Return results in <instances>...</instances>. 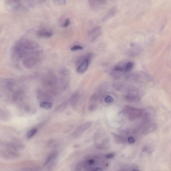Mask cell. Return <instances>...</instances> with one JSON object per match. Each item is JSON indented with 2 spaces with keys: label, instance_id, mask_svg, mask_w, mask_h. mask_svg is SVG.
<instances>
[{
  "label": "cell",
  "instance_id": "obj_1",
  "mask_svg": "<svg viewBox=\"0 0 171 171\" xmlns=\"http://www.w3.org/2000/svg\"><path fill=\"white\" fill-rule=\"evenodd\" d=\"M58 153L54 151L50 153L47 157L44 163V166L48 170H50L54 166L58 160Z\"/></svg>",
  "mask_w": 171,
  "mask_h": 171
},
{
  "label": "cell",
  "instance_id": "obj_2",
  "mask_svg": "<svg viewBox=\"0 0 171 171\" xmlns=\"http://www.w3.org/2000/svg\"><path fill=\"white\" fill-rule=\"evenodd\" d=\"M1 157L7 160H13L18 158L20 155L16 151L9 149H5L1 151Z\"/></svg>",
  "mask_w": 171,
  "mask_h": 171
},
{
  "label": "cell",
  "instance_id": "obj_3",
  "mask_svg": "<svg viewBox=\"0 0 171 171\" xmlns=\"http://www.w3.org/2000/svg\"><path fill=\"white\" fill-rule=\"evenodd\" d=\"M2 145L6 148L14 151H21L25 148L23 144L20 142H5L2 144Z\"/></svg>",
  "mask_w": 171,
  "mask_h": 171
},
{
  "label": "cell",
  "instance_id": "obj_4",
  "mask_svg": "<svg viewBox=\"0 0 171 171\" xmlns=\"http://www.w3.org/2000/svg\"><path fill=\"white\" fill-rule=\"evenodd\" d=\"M127 108L130 114L129 118L131 121H133L137 118H140L143 115V110L142 109L136 108L130 106L127 107Z\"/></svg>",
  "mask_w": 171,
  "mask_h": 171
},
{
  "label": "cell",
  "instance_id": "obj_5",
  "mask_svg": "<svg viewBox=\"0 0 171 171\" xmlns=\"http://www.w3.org/2000/svg\"><path fill=\"white\" fill-rule=\"evenodd\" d=\"M87 55V58L78 67L77 71L80 74H83L85 72L88 68L89 63L92 59L93 56L92 53H88Z\"/></svg>",
  "mask_w": 171,
  "mask_h": 171
},
{
  "label": "cell",
  "instance_id": "obj_6",
  "mask_svg": "<svg viewBox=\"0 0 171 171\" xmlns=\"http://www.w3.org/2000/svg\"><path fill=\"white\" fill-rule=\"evenodd\" d=\"M5 5L8 9L12 10H15L21 6L20 0H5Z\"/></svg>",
  "mask_w": 171,
  "mask_h": 171
},
{
  "label": "cell",
  "instance_id": "obj_7",
  "mask_svg": "<svg viewBox=\"0 0 171 171\" xmlns=\"http://www.w3.org/2000/svg\"><path fill=\"white\" fill-rule=\"evenodd\" d=\"M102 32V29L101 27L100 26L96 27L89 32V37L91 41H94L99 36Z\"/></svg>",
  "mask_w": 171,
  "mask_h": 171
},
{
  "label": "cell",
  "instance_id": "obj_8",
  "mask_svg": "<svg viewBox=\"0 0 171 171\" xmlns=\"http://www.w3.org/2000/svg\"><path fill=\"white\" fill-rule=\"evenodd\" d=\"M92 124L91 122L86 123V124L81 125L76 129L73 133H72V136L74 138H77L80 136L83 131H85Z\"/></svg>",
  "mask_w": 171,
  "mask_h": 171
},
{
  "label": "cell",
  "instance_id": "obj_9",
  "mask_svg": "<svg viewBox=\"0 0 171 171\" xmlns=\"http://www.w3.org/2000/svg\"><path fill=\"white\" fill-rule=\"evenodd\" d=\"M37 58L32 56L24 59L23 64L26 68L30 69L34 67L37 64Z\"/></svg>",
  "mask_w": 171,
  "mask_h": 171
},
{
  "label": "cell",
  "instance_id": "obj_10",
  "mask_svg": "<svg viewBox=\"0 0 171 171\" xmlns=\"http://www.w3.org/2000/svg\"><path fill=\"white\" fill-rule=\"evenodd\" d=\"M125 98L128 101H135L139 100L140 96L136 90H132L126 96Z\"/></svg>",
  "mask_w": 171,
  "mask_h": 171
},
{
  "label": "cell",
  "instance_id": "obj_11",
  "mask_svg": "<svg viewBox=\"0 0 171 171\" xmlns=\"http://www.w3.org/2000/svg\"><path fill=\"white\" fill-rule=\"evenodd\" d=\"M154 115V110L152 109H148L143 115V121L144 124H146L150 122Z\"/></svg>",
  "mask_w": 171,
  "mask_h": 171
},
{
  "label": "cell",
  "instance_id": "obj_12",
  "mask_svg": "<svg viewBox=\"0 0 171 171\" xmlns=\"http://www.w3.org/2000/svg\"><path fill=\"white\" fill-rule=\"evenodd\" d=\"M157 126L155 123H148L142 130V133L146 135L152 133L157 130Z\"/></svg>",
  "mask_w": 171,
  "mask_h": 171
},
{
  "label": "cell",
  "instance_id": "obj_13",
  "mask_svg": "<svg viewBox=\"0 0 171 171\" xmlns=\"http://www.w3.org/2000/svg\"><path fill=\"white\" fill-rule=\"evenodd\" d=\"M38 36L41 38H49L53 35V32L50 30L41 29L37 31Z\"/></svg>",
  "mask_w": 171,
  "mask_h": 171
},
{
  "label": "cell",
  "instance_id": "obj_14",
  "mask_svg": "<svg viewBox=\"0 0 171 171\" xmlns=\"http://www.w3.org/2000/svg\"><path fill=\"white\" fill-rule=\"evenodd\" d=\"M11 115L10 113L7 110L1 109L0 111V119L1 121H7L10 120Z\"/></svg>",
  "mask_w": 171,
  "mask_h": 171
},
{
  "label": "cell",
  "instance_id": "obj_15",
  "mask_svg": "<svg viewBox=\"0 0 171 171\" xmlns=\"http://www.w3.org/2000/svg\"><path fill=\"white\" fill-rule=\"evenodd\" d=\"M79 93L75 92L72 95L70 99V103L73 106L76 105L79 100Z\"/></svg>",
  "mask_w": 171,
  "mask_h": 171
},
{
  "label": "cell",
  "instance_id": "obj_16",
  "mask_svg": "<svg viewBox=\"0 0 171 171\" xmlns=\"http://www.w3.org/2000/svg\"><path fill=\"white\" fill-rule=\"evenodd\" d=\"M116 8H113L104 17L103 19L104 22H106L108 20L111 18L113 17L116 13Z\"/></svg>",
  "mask_w": 171,
  "mask_h": 171
},
{
  "label": "cell",
  "instance_id": "obj_17",
  "mask_svg": "<svg viewBox=\"0 0 171 171\" xmlns=\"http://www.w3.org/2000/svg\"><path fill=\"white\" fill-rule=\"evenodd\" d=\"M134 66V63L132 62H128L124 67V72L125 73H128L133 69Z\"/></svg>",
  "mask_w": 171,
  "mask_h": 171
},
{
  "label": "cell",
  "instance_id": "obj_18",
  "mask_svg": "<svg viewBox=\"0 0 171 171\" xmlns=\"http://www.w3.org/2000/svg\"><path fill=\"white\" fill-rule=\"evenodd\" d=\"M53 106V103L48 101H43L40 104V106L43 108L48 110L51 108Z\"/></svg>",
  "mask_w": 171,
  "mask_h": 171
},
{
  "label": "cell",
  "instance_id": "obj_19",
  "mask_svg": "<svg viewBox=\"0 0 171 171\" xmlns=\"http://www.w3.org/2000/svg\"><path fill=\"white\" fill-rule=\"evenodd\" d=\"M37 132L38 130L37 128H33L31 129V130L29 131L27 133H26V138H27L28 139H31L37 133Z\"/></svg>",
  "mask_w": 171,
  "mask_h": 171
},
{
  "label": "cell",
  "instance_id": "obj_20",
  "mask_svg": "<svg viewBox=\"0 0 171 171\" xmlns=\"http://www.w3.org/2000/svg\"><path fill=\"white\" fill-rule=\"evenodd\" d=\"M122 73L121 72L113 71L111 73V75L113 78V79L118 80L122 76Z\"/></svg>",
  "mask_w": 171,
  "mask_h": 171
},
{
  "label": "cell",
  "instance_id": "obj_21",
  "mask_svg": "<svg viewBox=\"0 0 171 171\" xmlns=\"http://www.w3.org/2000/svg\"><path fill=\"white\" fill-rule=\"evenodd\" d=\"M67 106L66 103L65 102L60 105L58 107L56 108L55 111L56 112H60L63 111L65 109Z\"/></svg>",
  "mask_w": 171,
  "mask_h": 171
},
{
  "label": "cell",
  "instance_id": "obj_22",
  "mask_svg": "<svg viewBox=\"0 0 171 171\" xmlns=\"http://www.w3.org/2000/svg\"><path fill=\"white\" fill-rule=\"evenodd\" d=\"M87 55L80 56L77 59L76 62V65L77 66H79L84 62L87 58Z\"/></svg>",
  "mask_w": 171,
  "mask_h": 171
},
{
  "label": "cell",
  "instance_id": "obj_23",
  "mask_svg": "<svg viewBox=\"0 0 171 171\" xmlns=\"http://www.w3.org/2000/svg\"><path fill=\"white\" fill-rule=\"evenodd\" d=\"M60 73L64 76H68L70 74V72L68 69L65 68H62L60 69Z\"/></svg>",
  "mask_w": 171,
  "mask_h": 171
},
{
  "label": "cell",
  "instance_id": "obj_24",
  "mask_svg": "<svg viewBox=\"0 0 171 171\" xmlns=\"http://www.w3.org/2000/svg\"><path fill=\"white\" fill-rule=\"evenodd\" d=\"M113 71L121 72H124V67H123L121 66H116L114 68Z\"/></svg>",
  "mask_w": 171,
  "mask_h": 171
},
{
  "label": "cell",
  "instance_id": "obj_25",
  "mask_svg": "<svg viewBox=\"0 0 171 171\" xmlns=\"http://www.w3.org/2000/svg\"><path fill=\"white\" fill-rule=\"evenodd\" d=\"M114 98L110 95H107L105 99V102L106 103H110L114 101Z\"/></svg>",
  "mask_w": 171,
  "mask_h": 171
},
{
  "label": "cell",
  "instance_id": "obj_26",
  "mask_svg": "<svg viewBox=\"0 0 171 171\" xmlns=\"http://www.w3.org/2000/svg\"><path fill=\"white\" fill-rule=\"evenodd\" d=\"M84 49L83 47L80 45H76L72 47L71 49V50L75 51L82 50Z\"/></svg>",
  "mask_w": 171,
  "mask_h": 171
},
{
  "label": "cell",
  "instance_id": "obj_27",
  "mask_svg": "<svg viewBox=\"0 0 171 171\" xmlns=\"http://www.w3.org/2000/svg\"><path fill=\"white\" fill-rule=\"evenodd\" d=\"M144 152H146L148 153L149 154H151L152 152V149L149 146H146L142 150Z\"/></svg>",
  "mask_w": 171,
  "mask_h": 171
},
{
  "label": "cell",
  "instance_id": "obj_28",
  "mask_svg": "<svg viewBox=\"0 0 171 171\" xmlns=\"http://www.w3.org/2000/svg\"><path fill=\"white\" fill-rule=\"evenodd\" d=\"M70 23V21L69 18H68L65 20V22L63 24L62 26L64 28H67L69 25Z\"/></svg>",
  "mask_w": 171,
  "mask_h": 171
},
{
  "label": "cell",
  "instance_id": "obj_29",
  "mask_svg": "<svg viewBox=\"0 0 171 171\" xmlns=\"http://www.w3.org/2000/svg\"><path fill=\"white\" fill-rule=\"evenodd\" d=\"M58 142H57L56 141L53 140L51 141L50 140V142L49 143V145L51 147H54L55 146H56L57 145H58Z\"/></svg>",
  "mask_w": 171,
  "mask_h": 171
},
{
  "label": "cell",
  "instance_id": "obj_30",
  "mask_svg": "<svg viewBox=\"0 0 171 171\" xmlns=\"http://www.w3.org/2000/svg\"><path fill=\"white\" fill-rule=\"evenodd\" d=\"M128 142L130 144H133L135 142V139L133 137H129L128 139Z\"/></svg>",
  "mask_w": 171,
  "mask_h": 171
},
{
  "label": "cell",
  "instance_id": "obj_31",
  "mask_svg": "<svg viewBox=\"0 0 171 171\" xmlns=\"http://www.w3.org/2000/svg\"><path fill=\"white\" fill-rule=\"evenodd\" d=\"M58 1L59 3L61 5H64L66 2V0H58Z\"/></svg>",
  "mask_w": 171,
  "mask_h": 171
},
{
  "label": "cell",
  "instance_id": "obj_32",
  "mask_svg": "<svg viewBox=\"0 0 171 171\" xmlns=\"http://www.w3.org/2000/svg\"><path fill=\"white\" fill-rule=\"evenodd\" d=\"M114 157V155L113 154H110L107 155L105 157L107 158L110 159L113 157Z\"/></svg>",
  "mask_w": 171,
  "mask_h": 171
},
{
  "label": "cell",
  "instance_id": "obj_33",
  "mask_svg": "<svg viewBox=\"0 0 171 171\" xmlns=\"http://www.w3.org/2000/svg\"><path fill=\"white\" fill-rule=\"evenodd\" d=\"M94 163V160H89L88 163L90 165Z\"/></svg>",
  "mask_w": 171,
  "mask_h": 171
},
{
  "label": "cell",
  "instance_id": "obj_34",
  "mask_svg": "<svg viewBox=\"0 0 171 171\" xmlns=\"http://www.w3.org/2000/svg\"><path fill=\"white\" fill-rule=\"evenodd\" d=\"M94 171H102L103 170V169H101V168L100 167H97L95 169Z\"/></svg>",
  "mask_w": 171,
  "mask_h": 171
},
{
  "label": "cell",
  "instance_id": "obj_35",
  "mask_svg": "<svg viewBox=\"0 0 171 171\" xmlns=\"http://www.w3.org/2000/svg\"><path fill=\"white\" fill-rule=\"evenodd\" d=\"M40 2H46L47 0H39Z\"/></svg>",
  "mask_w": 171,
  "mask_h": 171
}]
</instances>
